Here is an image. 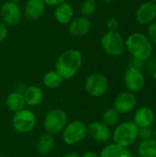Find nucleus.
Returning <instances> with one entry per match:
<instances>
[{
    "mask_svg": "<svg viewBox=\"0 0 156 157\" xmlns=\"http://www.w3.org/2000/svg\"><path fill=\"white\" fill-rule=\"evenodd\" d=\"M82 63L83 55L81 52L75 49H70L63 52L57 58L55 71L63 79H71L80 70Z\"/></svg>",
    "mask_w": 156,
    "mask_h": 157,
    "instance_id": "obj_1",
    "label": "nucleus"
},
{
    "mask_svg": "<svg viewBox=\"0 0 156 157\" xmlns=\"http://www.w3.org/2000/svg\"><path fill=\"white\" fill-rule=\"evenodd\" d=\"M125 47L132 57L143 62L149 60L152 56L153 44L149 38L143 33L131 34L125 41Z\"/></svg>",
    "mask_w": 156,
    "mask_h": 157,
    "instance_id": "obj_2",
    "label": "nucleus"
},
{
    "mask_svg": "<svg viewBox=\"0 0 156 157\" xmlns=\"http://www.w3.org/2000/svg\"><path fill=\"white\" fill-rule=\"evenodd\" d=\"M138 126L133 121L120 123L113 132V140L116 144L128 147L135 143L138 138Z\"/></svg>",
    "mask_w": 156,
    "mask_h": 157,
    "instance_id": "obj_3",
    "label": "nucleus"
},
{
    "mask_svg": "<svg viewBox=\"0 0 156 157\" xmlns=\"http://www.w3.org/2000/svg\"><path fill=\"white\" fill-rule=\"evenodd\" d=\"M101 45L106 53L111 56L120 55L125 49V41L118 31H108L101 39Z\"/></svg>",
    "mask_w": 156,
    "mask_h": 157,
    "instance_id": "obj_4",
    "label": "nucleus"
},
{
    "mask_svg": "<svg viewBox=\"0 0 156 157\" xmlns=\"http://www.w3.org/2000/svg\"><path fill=\"white\" fill-rule=\"evenodd\" d=\"M67 123V115L62 109H52L47 113L44 119V128L48 133L53 135L59 133Z\"/></svg>",
    "mask_w": 156,
    "mask_h": 157,
    "instance_id": "obj_5",
    "label": "nucleus"
},
{
    "mask_svg": "<svg viewBox=\"0 0 156 157\" xmlns=\"http://www.w3.org/2000/svg\"><path fill=\"white\" fill-rule=\"evenodd\" d=\"M87 135V127L80 121H75L64 127L63 138L67 144H75Z\"/></svg>",
    "mask_w": 156,
    "mask_h": 157,
    "instance_id": "obj_6",
    "label": "nucleus"
},
{
    "mask_svg": "<svg viewBox=\"0 0 156 157\" xmlns=\"http://www.w3.org/2000/svg\"><path fill=\"white\" fill-rule=\"evenodd\" d=\"M13 127L18 132H29L36 125V117L34 113L29 109H21L17 111L13 117Z\"/></svg>",
    "mask_w": 156,
    "mask_h": 157,
    "instance_id": "obj_7",
    "label": "nucleus"
},
{
    "mask_svg": "<svg viewBox=\"0 0 156 157\" xmlns=\"http://www.w3.org/2000/svg\"><path fill=\"white\" fill-rule=\"evenodd\" d=\"M86 92L95 98H99L103 96L108 86V82L107 77L99 73L90 75L86 81Z\"/></svg>",
    "mask_w": 156,
    "mask_h": 157,
    "instance_id": "obj_8",
    "label": "nucleus"
},
{
    "mask_svg": "<svg viewBox=\"0 0 156 157\" xmlns=\"http://www.w3.org/2000/svg\"><path fill=\"white\" fill-rule=\"evenodd\" d=\"M124 85L128 91L136 93L141 91L145 85V77L139 69L129 67L124 74Z\"/></svg>",
    "mask_w": 156,
    "mask_h": 157,
    "instance_id": "obj_9",
    "label": "nucleus"
},
{
    "mask_svg": "<svg viewBox=\"0 0 156 157\" xmlns=\"http://www.w3.org/2000/svg\"><path fill=\"white\" fill-rule=\"evenodd\" d=\"M0 15L3 22L6 26H15L21 19V10L18 4L7 1L5 2L0 8Z\"/></svg>",
    "mask_w": 156,
    "mask_h": 157,
    "instance_id": "obj_10",
    "label": "nucleus"
},
{
    "mask_svg": "<svg viewBox=\"0 0 156 157\" xmlns=\"http://www.w3.org/2000/svg\"><path fill=\"white\" fill-rule=\"evenodd\" d=\"M137 106V98L130 91L122 92L114 100V109L120 114H126L132 111Z\"/></svg>",
    "mask_w": 156,
    "mask_h": 157,
    "instance_id": "obj_11",
    "label": "nucleus"
},
{
    "mask_svg": "<svg viewBox=\"0 0 156 157\" xmlns=\"http://www.w3.org/2000/svg\"><path fill=\"white\" fill-rule=\"evenodd\" d=\"M135 17L142 25L151 24L156 17V4L154 2H144L137 9Z\"/></svg>",
    "mask_w": 156,
    "mask_h": 157,
    "instance_id": "obj_12",
    "label": "nucleus"
},
{
    "mask_svg": "<svg viewBox=\"0 0 156 157\" xmlns=\"http://www.w3.org/2000/svg\"><path fill=\"white\" fill-rule=\"evenodd\" d=\"M87 134L97 142H107L111 136V132L109 128L103 122L93 121L87 127Z\"/></svg>",
    "mask_w": 156,
    "mask_h": 157,
    "instance_id": "obj_13",
    "label": "nucleus"
},
{
    "mask_svg": "<svg viewBox=\"0 0 156 157\" xmlns=\"http://www.w3.org/2000/svg\"><path fill=\"white\" fill-rule=\"evenodd\" d=\"M91 29V21L88 17L81 16L77 17L69 23V32L74 37H82L89 32Z\"/></svg>",
    "mask_w": 156,
    "mask_h": 157,
    "instance_id": "obj_14",
    "label": "nucleus"
},
{
    "mask_svg": "<svg viewBox=\"0 0 156 157\" xmlns=\"http://www.w3.org/2000/svg\"><path fill=\"white\" fill-rule=\"evenodd\" d=\"M45 6L42 0H28L24 8L25 17L29 20L40 18L45 12Z\"/></svg>",
    "mask_w": 156,
    "mask_h": 157,
    "instance_id": "obj_15",
    "label": "nucleus"
},
{
    "mask_svg": "<svg viewBox=\"0 0 156 157\" xmlns=\"http://www.w3.org/2000/svg\"><path fill=\"white\" fill-rule=\"evenodd\" d=\"M154 113L148 107H142L138 109L134 114L133 122L138 128L151 127L154 121Z\"/></svg>",
    "mask_w": 156,
    "mask_h": 157,
    "instance_id": "obj_16",
    "label": "nucleus"
},
{
    "mask_svg": "<svg viewBox=\"0 0 156 157\" xmlns=\"http://www.w3.org/2000/svg\"><path fill=\"white\" fill-rule=\"evenodd\" d=\"M74 17V7L71 4L64 2L57 6L54 11V17L60 24H69Z\"/></svg>",
    "mask_w": 156,
    "mask_h": 157,
    "instance_id": "obj_17",
    "label": "nucleus"
},
{
    "mask_svg": "<svg viewBox=\"0 0 156 157\" xmlns=\"http://www.w3.org/2000/svg\"><path fill=\"white\" fill-rule=\"evenodd\" d=\"M99 157H133L132 154L127 149V147H123L118 145L116 144H109L106 146Z\"/></svg>",
    "mask_w": 156,
    "mask_h": 157,
    "instance_id": "obj_18",
    "label": "nucleus"
},
{
    "mask_svg": "<svg viewBox=\"0 0 156 157\" xmlns=\"http://www.w3.org/2000/svg\"><path fill=\"white\" fill-rule=\"evenodd\" d=\"M24 98L26 104L29 106H37L39 105L43 98V91L40 87L32 86L28 87L24 92Z\"/></svg>",
    "mask_w": 156,
    "mask_h": 157,
    "instance_id": "obj_19",
    "label": "nucleus"
},
{
    "mask_svg": "<svg viewBox=\"0 0 156 157\" xmlns=\"http://www.w3.org/2000/svg\"><path fill=\"white\" fill-rule=\"evenodd\" d=\"M25 105L24 95L20 92H12L6 98V106L12 111H19L24 109Z\"/></svg>",
    "mask_w": 156,
    "mask_h": 157,
    "instance_id": "obj_20",
    "label": "nucleus"
},
{
    "mask_svg": "<svg viewBox=\"0 0 156 157\" xmlns=\"http://www.w3.org/2000/svg\"><path fill=\"white\" fill-rule=\"evenodd\" d=\"M138 153L141 157H156V138L142 141L138 147Z\"/></svg>",
    "mask_w": 156,
    "mask_h": 157,
    "instance_id": "obj_21",
    "label": "nucleus"
},
{
    "mask_svg": "<svg viewBox=\"0 0 156 157\" xmlns=\"http://www.w3.org/2000/svg\"><path fill=\"white\" fill-rule=\"evenodd\" d=\"M54 145V140L51 134H43L40 137L37 143V149L40 155L48 154Z\"/></svg>",
    "mask_w": 156,
    "mask_h": 157,
    "instance_id": "obj_22",
    "label": "nucleus"
},
{
    "mask_svg": "<svg viewBox=\"0 0 156 157\" xmlns=\"http://www.w3.org/2000/svg\"><path fill=\"white\" fill-rule=\"evenodd\" d=\"M63 80V78L56 71H50L45 74L43 77V84L48 88H56L61 86Z\"/></svg>",
    "mask_w": 156,
    "mask_h": 157,
    "instance_id": "obj_23",
    "label": "nucleus"
},
{
    "mask_svg": "<svg viewBox=\"0 0 156 157\" xmlns=\"http://www.w3.org/2000/svg\"><path fill=\"white\" fill-rule=\"evenodd\" d=\"M103 123L108 127L115 126L119 123L120 121V113L115 109H108L106 110L102 117Z\"/></svg>",
    "mask_w": 156,
    "mask_h": 157,
    "instance_id": "obj_24",
    "label": "nucleus"
},
{
    "mask_svg": "<svg viewBox=\"0 0 156 157\" xmlns=\"http://www.w3.org/2000/svg\"><path fill=\"white\" fill-rule=\"evenodd\" d=\"M97 10V2L96 0H84L81 5V14L84 17H89L94 15Z\"/></svg>",
    "mask_w": 156,
    "mask_h": 157,
    "instance_id": "obj_25",
    "label": "nucleus"
},
{
    "mask_svg": "<svg viewBox=\"0 0 156 157\" xmlns=\"http://www.w3.org/2000/svg\"><path fill=\"white\" fill-rule=\"evenodd\" d=\"M138 137L143 140H148L154 137V130L151 127H143L138 129Z\"/></svg>",
    "mask_w": 156,
    "mask_h": 157,
    "instance_id": "obj_26",
    "label": "nucleus"
},
{
    "mask_svg": "<svg viewBox=\"0 0 156 157\" xmlns=\"http://www.w3.org/2000/svg\"><path fill=\"white\" fill-rule=\"evenodd\" d=\"M152 42V44H154L156 46V22L151 23L148 28V36H147Z\"/></svg>",
    "mask_w": 156,
    "mask_h": 157,
    "instance_id": "obj_27",
    "label": "nucleus"
},
{
    "mask_svg": "<svg viewBox=\"0 0 156 157\" xmlns=\"http://www.w3.org/2000/svg\"><path fill=\"white\" fill-rule=\"evenodd\" d=\"M107 27L109 31H117L119 29V20L116 17H110L107 21Z\"/></svg>",
    "mask_w": 156,
    "mask_h": 157,
    "instance_id": "obj_28",
    "label": "nucleus"
},
{
    "mask_svg": "<svg viewBox=\"0 0 156 157\" xmlns=\"http://www.w3.org/2000/svg\"><path fill=\"white\" fill-rule=\"evenodd\" d=\"M7 33H8V30H7L6 25L4 22L0 21V41H3L6 38Z\"/></svg>",
    "mask_w": 156,
    "mask_h": 157,
    "instance_id": "obj_29",
    "label": "nucleus"
},
{
    "mask_svg": "<svg viewBox=\"0 0 156 157\" xmlns=\"http://www.w3.org/2000/svg\"><path fill=\"white\" fill-rule=\"evenodd\" d=\"M143 61L132 57V59H131V62H130V66H129V67H133V68H136V69L141 70V68H142V66H143Z\"/></svg>",
    "mask_w": 156,
    "mask_h": 157,
    "instance_id": "obj_30",
    "label": "nucleus"
},
{
    "mask_svg": "<svg viewBox=\"0 0 156 157\" xmlns=\"http://www.w3.org/2000/svg\"><path fill=\"white\" fill-rule=\"evenodd\" d=\"M42 1L44 2L45 5L50 6H59L60 4L66 2V0H42Z\"/></svg>",
    "mask_w": 156,
    "mask_h": 157,
    "instance_id": "obj_31",
    "label": "nucleus"
},
{
    "mask_svg": "<svg viewBox=\"0 0 156 157\" xmlns=\"http://www.w3.org/2000/svg\"><path fill=\"white\" fill-rule=\"evenodd\" d=\"M82 157H99V155L94 152H88V153H86Z\"/></svg>",
    "mask_w": 156,
    "mask_h": 157,
    "instance_id": "obj_32",
    "label": "nucleus"
},
{
    "mask_svg": "<svg viewBox=\"0 0 156 157\" xmlns=\"http://www.w3.org/2000/svg\"><path fill=\"white\" fill-rule=\"evenodd\" d=\"M63 157H80V155L78 154H75V153H70V154L65 155Z\"/></svg>",
    "mask_w": 156,
    "mask_h": 157,
    "instance_id": "obj_33",
    "label": "nucleus"
},
{
    "mask_svg": "<svg viewBox=\"0 0 156 157\" xmlns=\"http://www.w3.org/2000/svg\"><path fill=\"white\" fill-rule=\"evenodd\" d=\"M11 2H14V3H17V4H18L19 2H21L22 0H10Z\"/></svg>",
    "mask_w": 156,
    "mask_h": 157,
    "instance_id": "obj_34",
    "label": "nucleus"
},
{
    "mask_svg": "<svg viewBox=\"0 0 156 157\" xmlns=\"http://www.w3.org/2000/svg\"><path fill=\"white\" fill-rule=\"evenodd\" d=\"M103 2H105V3H111V2H113L114 0H102Z\"/></svg>",
    "mask_w": 156,
    "mask_h": 157,
    "instance_id": "obj_35",
    "label": "nucleus"
},
{
    "mask_svg": "<svg viewBox=\"0 0 156 157\" xmlns=\"http://www.w3.org/2000/svg\"><path fill=\"white\" fill-rule=\"evenodd\" d=\"M154 136L156 138V126L155 128H154Z\"/></svg>",
    "mask_w": 156,
    "mask_h": 157,
    "instance_id": "obj_36",
    "label": "nucleus"
},
{
    "mask_svg": "<svg viewBox=\"0 0 156 157\" xmlns=\"http://www.w3.org/2000/svg\"><path fill=\"white\" fill-rule=\"evenodd\" d=\"M154 80L156 81V70L154 71Z\"/></svg>",
    "mask_w": 156,
    "mask_h": 157,
    "instance_id": "obj_37",
    "label": "nucleus"
},
{
    "mask_svg": "<svg viewBox=\"0 0 156 157\" xmlns=\"http://www.w3.org/2000/svg\"><path fill=\"white\" fill-rule=\"evenodd\" d=\"M150 1H151V2H154V3L156 2V0H150Z\"/></svg>",
    "mask_w": 156,
    "mask_h": 157,
    "instance_id": "obj_38",
    "label": "nucleus"
},
{
    "mask_svg": "<svg viewBox=\"0 0 156 157\" xmlns=\"http://www.w3.org/2000/svg\"><path fill=\"white\" fill-rule=\"evenodd\" d=\"M0 157H6V156H0Z\"/></svg>",
    "mask_w": 156,
    "mask_h": 157,
    "instance_id": "obj_39",
    "label": "nucleus"
}]
</instances>
